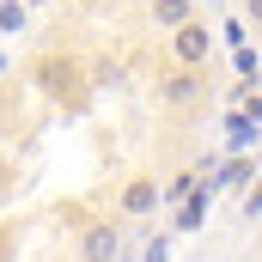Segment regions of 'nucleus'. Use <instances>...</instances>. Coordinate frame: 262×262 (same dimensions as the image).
Returning a JSON list of instances; mask_svg holds the SVG:
<instances>
[{
	"instance_id": "nucleus-1",
	"label": "nucleus",
	"mask_w": 262,
	"mask_h": 262,
	"mask_svg": "<svg viewBox=\"0 0 262 262\" xmlns=\"http://www.w3.org/2000/svg\"><path fill=\"white\" fill-rule=\"evenodd\" d=\"M171 49H177V67H201V61H207V49H213V31H207L201 18H189V25L171 31Z\"/></svg>"
},
{
	"instance_id": "nucleus-2",
	"label": "nucleus",
	"mask_w": 262,
	"mask_h": 262,
	"mask_svg": "<svg viewBox=\"0 0 262 262\" xmlns=\"http://www.w3.org/2000/svg\"><path fill=\"white\" fill-rule=\"evenodd\" d=\"M201 67H177L171 79H159V104H171V110H183V104H195L201 98Z\"/></svg>"
},
{
	"instance_id": "nucleus-3",
	"label": "nucleus",
	"mask_w": 262,
	"mask_h": 262,
	"mask_svg": "<svg viewBox=\"0 0 262 262\" xmlns=\"http://www.w3.org/2000/svg\"><path fill=\"white\" fill-rule=\"evenodd\" d=\"M116 250H122V232H116L110 220L85 226V238H79V256H85V262H116Z\"/></svg>"
},
{
	"instance_id": "nucleus-4",
	"label": "nucleus",
	"mask_w": 262,
	"mask_h": 262,
	"mask_svg": "<svg viewBox=\"0 0 262 262\" xmlns=\"http://www.w3.org/2000/svg\"><path fill=\"white\" fill-rule=\"evenodd\" d=\"M152 207H159V177H128V183H122V213L140 220V213H152Z\"/></svg>"
},
{
	"instance_id": "nucleus-5",
	"label": "nucleus",
	"mask_w": 262,
	"mask_h": 262,
	"mask_svg": "<svg viewBox=\"0 0 262 262\" xmlns=\"http://www.w3.org/2000/svg\"><path fill=\"white\" fill-rule=\"evenodd\" d=\"M189 18H195L189 0H152V25H165V31H177V25H189Z\"/></svg>"
},
{
	"instance_id": "nucleus-6",
	"label": "nucleus",
	"mask_w": 262,
	"mask_h": 262,
	"mask_svg": "<svg viewBox=\"0 0 262 262\" xmlns=\"http://www.w3.org/2000/svg\"><path fill=\"white\" fill-rule=\"evenodd\" d=\"M37 73H43V85L55 92V85H61V79H67V61H37Z\"/></svg>"
},
{
	"instance_id": "nucleus-7",
	"label": "nucleus",
	"mask_w": 262,
	"mask_h": 262,
	"mask_svg": "<svg viewBox=\"0 0 262 262\" xmlns=\"http://www.w3.org/2000/svg\"><path fill=\"white\" fill-rule=\"evenodd\" d=\"M244 12H250V18H256V25H262V0H244Z\"/></svg>"
}]
</instances>
